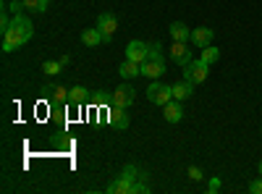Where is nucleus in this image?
<instances>
[{
    "label": "nucleus",
    "instance_id": "1",
    "mask_svg": "<svg viewBox=\"0 0 262 194\" xmlns=\"http://www.w3.org/2000/svg\"><path fill=\"white\" fill-rule=\"evenodd\" d=\"M147 100L149 102H155V105H165V102H170L173 100V87H168V84H163L160 79H155L147 87Z\"/></svg>",
    "mask_w": 262,
    "mask_h": 194
},
{
    "label": "nucleus",
    "instance_id": "2",
    "mask_svg": "<svg viewBox=\"0 0 262 194\" xmlns=\"http://www.w3.org/2000/svg\"><path fill=\"white\" fill-rule=\"evenodd\" d=\"M207 69H210V63H205L202 58L200 60H191L189 66H184V79L189 84H202L207 79V74H210Z\"/></svg>",
    "mask_w": 262,
    "mask_h": 194
},
{
    "label": "nucleus",
    "instance_id": "3",
    "mask_svg": "<svg viewBox=\"0 0 262 194\" xmlns=\"http://www.w3.org/2000/svg\"><path fill=\"white\" fill-rule=\"evenodd\" d=\"M165 74V60H163V55H149L144 63H142V76H147V79H160Z\"/></svg>",
    "mask_w": 262,
    "mask_h": 194
},
{
    "label": "nucleus",
    "instance_id": "4",
    "mask_svg": "<svg viewBox=\"0 0 262 194\" xmlns=\"http://www.w3.org/2000/svg\"><path fill=\"white\" fill-rule=\"evenodd\" d=\"M134 100H137V90L131 87V84H121V87L113 92V97H111V102L118 105V107H131Z\"/></svg>",
    "mask_w": 262,
    "mask_h": 194
},
{
    "label": "nucleus",
    "instance_id": "5",
    "mask_svg": "<svg viewBox=\"0 0 262 194\" xmlns=\"http://www.w3.org/2000/svg\"><path fill=\"white\" fill-rule=\"evenodd\" d=\"M97 29L102 32L105 42H111L113 34H116V29H118V18H116V13H100V16H97Z\"/></svg>",
    "mask_w": 262,
    "mask_h": 194
},
{
    "label": "nucleus",
    "instance_id": "6",
    "mask_svg": "<svg viewBox=\"0 0 262 194\" xmlns=\"http://www.w3.org/2000/svg\"><path fill=\"white\" fill-rule=\"evenodd\" d=\"M42 97H48L53 105H63V102H69V90L60 87V84H45L42 87Z\"/></svg>",
    "mask_w": 262,
    "mask_h": 194
},
{
    "label": "nucleus",
    "instance_id": "7",
    "mask_svg": "<svg viewBox=\"0 0 262 194\" xmlns=\"http://www.w3.org/2000/svg\"><path fill=\"white\" fill-rule=\"evenodd\" d=\"M147 55H149V45H147V42L134 39V42H128V45H126V58H128V60H134V63H144V60H147Z\"/></svg>",
    "mask_w": 262,
    "mask_h": 194
},
{
    "label": "nucleus",
    "instance_id": "8",
    "mask_svg": "<svg viewBox=\"0 0 262 194\" xmlns=\"http://www.w3.org/2000/svg\"><path fill=\"white\" fill-rule=\"evenodd\" d=\"M170 60L173 63H179V66H189L191 63V50L186 48V42H173V48H170Z\"/></svg>",
    "mask_w": 262,
    "mask_h": 194
},
{
    "label": "nucleus",
    "instance_id": "9",
    "mask_svg": "<svg viewBox=\"0 0 262 194\" xmlns=\"http://www.w3.org/2000/svg\"><path fill=\"white\" fill-rule=\"evenodd\" d=\"M163 118H165L168 123H179V121L184 118V105H181L179 100L165 102V105H163Z\"/></svg>",
    "mask_w": 262,
    "mask_h": 194
},
{
    "label": "nucleus",
    "instance_id": "10",
    "mask_svg": "<svg viewBox=\"0 0 262 194\" xmlns=\"http://www.w3.org/2000/svg\"><path fill=\"white\" fill-rule=\"evenodd\" d=\"M107 123L116 126V128H128V113H126V107L113 105L111 111H107Z\"/></svg>",
    "mask_w": 262,
    "mask_h": 194
},
{
    "label": "nucleus",
    "instance_id": "11",
    "mask_svg": "<svg viewBox=\"0 0 262 194\" xmlns=\"http://www.w3.org/2000/svg\"><path fill=\"white\" fill-rule=\"evenodd\" d=\"M212 37H215V32L210 29V27H200V29H191V42L196 48H207V45H212Z\"/></svg>",
    "mask_w": 262,
    "mask_h": 194
},
{
    "label": "nucleus",
    "instance_id": "12",
    "mask_svg": "<svg viewBox=\"0 0 262 194\" xmlns=\"http://www.w3.org/2000/svg\"><path fill=\"white\" fill-rule=\"evenodd\" d=\"M168 34L173 37V42H189L191 39V29L184 24V21H173L168 27Z\"/></svg>",
    "mask_w": 262,
    "mask_h": 194
},
{
    "label": "nucleus",
    "instance_id": "13",
    "mask_svg": "<svg viewBox=\"0 0 262 194\" xmlns=\"http://www.w3.org/2000/svg\"><path fill=\"white\" fill-rule=\"evenodd\" d=\"M81 42H84L86 48H97L100 42H105V37H102V32L95 27V29H84V32H81Z\"/></svg>",
    "mask_w": 262,
    "mask_h": 194
},
{
    "label": "nucleus",
    "instance_id": "14",
    "mask_svg": "<svg viewBox=\"0 0 262 194\" xmlns=\"http://www.w3.org/2000/svg\"><path fill=\"white\" fill-rule=\"evenodd\" d=\"M107 191L111 194H134V184H131L128 179H123V176H118L111 186H107Z\"/></svg>",
    "mask_w": 262,
    "mask_h": 194
},
{
    "label": "nucleus",
    "instance_id": "15",
    "mask_svg": "<svg viewBox=\"0 0 262 194\" xmlns=\"http://www.w3.org/2000/svg\"><path fill=\"white\" fill-rule=\"evenodd\" d=\"M118 74L123 76V79H134V76H139L142 74V63H134V60H123L121 63V69H118Z\"/></svg>",
    "mask_w": 262,
    "mask_h": 194
},
{
    "label": "nucleus",
    "instance_id": "16",
    "mask_svg": "<svg viewBox=\"0 0 262 194\" xmlns=\"http://www.w3.org/2000/svg\"><path fill=\"white\" fill-rule=\"evenodd\" d=\"M191 92H194V84H189L186 79L179 81V84H173V100H179V102H184L186 97H191Z\"/></svg>",
    "mask_w": 262,
    "mask_h": 194
},
{
    "label": "nucleus",
    "instance_id": "17",
    "mask_svg": "<svg viewBox=\"0 0 262 194\" xmlns=\"http://www.w3.org/2000/svg\"><path fill=\"white\" fill-rule=\"evenodd\" d=\"M86 95H90V92H86V87H79V84H76V87L69 90V102L76 105V107H81L86 102Z\"/></svg>",
    "mask_w": 262,
    "mask_h": 194
},
{
    "label": "nucleus",
    "instance_id": "18",
    "mask_svg": "<svg viewBox=\"0 0 262 194\" xmlns=\"http://www.w3.org/2000/svg\"><path fill=\"white\" fill-rule=\"evenodd\" d=\"M50 6V0H24V8L32 13H45Z\"/></svg>",
    "mask_w": 262,
    "mask_h": 194
},
{
    "label": "nucleus",
    "instance_id": "19",
    "mask_svg": "<svg viewBox=\"0 0 262 194\" xmlns=\"http://www.w3.org/2000/svg\"><path fill=\"white\" fill-rule=\"evenodd\" d=\"M205 63H215L217 58H221V50H217L215 45H207V48H202V55H200Z\"/></svg>",
    "mask_w": 262,
    "mask_h": 194
},
{
    "label": "nucleus",
    "instance_id": "20",
    "mask_svg": "<svg viewBox=\"0 0 262 194\" xmlns=\"http://www.w3.org/2000/svg\"><path fill=\"white\" fill-rule=\"evenodd\" d=\"M42 71H45L48 76H55V74L63 71V63L60 60H45V63H42Z\"/></svg>",
    "mask_w": 262,
    "mask_h": 194
},
{
    "label": "nucleus",
    "instance_id": "21",
    "mask_svg": "<svg viewBox=\"0 0 262 194\" xmlns=\"http://www.w3.org/2000/svg\"><path fill=\"white\" fill-rule=\"evenodd\" d=\"M121 176H123V179H128L131 184H137V179H139L142 174H139V168H137V165H131V163H128V165L121 170Z\"/></svg>",
    "mask_w": 262,
    "mask_h": 194
},
{
    "label": "nucleus",
    "instance_id": "22",
    "mask_svg": "<svg viewBox=\"0 0 262 194\" xmlns=\"http://www.w3.org/2000/svg\"><path fill=\"white\" fill-rule=\"evenodd\" d=\"M8 11H11V13H24V11H27V8H24V0H11Z\"/></svg>",
    "mask_w": 262,
    "mask_h": 194
},
{
    "label": "nucleus",
    "instance_id": "23",
    "mask_svg": "<svg viewBox=\"0 0 262 194\" xmlns=\"http://www.w3.org/2000/svg\"><path fill=\"white\" fill-rule=\"evenodd\" d=\"M189 179H191V181H202L205 176H202V170L196 168V165H189Z\"/></svg>",
    "mask_w": 262,
    "mask_h": 194
},
{
    "label": "nucleus",
    "instance_id": "24",
    "mask_svg": "<svg viewBox=\"0 0 262 194\" xmlns=\"http://www.w3.org/2000/svg\"><path fill=\"white\" fill-rule=\"evenodd\" d=\"M249 191H252V194H262V179H254V181L249 184Z\"/></svg>",
    "mask_w": 262,
    "mask_h": 194
},
{
    "label": "nucleus",
    "instance_id": "25",
    "mask_svg": "<svg viewBox=\"0 0 262 194\" xmlns=\"http://www.w3.org/2000/svg\"><path fill=\"white\" fill-rule=\"evenodd\" d=\"M207 191H210V194L221 191V179H212V181H210V186H207Z\"/></svg>",
    "mask_w": 262,
    "mask_h": 194
},
{
    "label": "nucleus",
    "instance_id": "26",
    "mask_svg": "<svg viewBox=\"0 0 262 194\" xmlns=\"http://www.w3.org/2000/svg\"><path fill=\"white\" fill-rule=\"evenodd\" d=\"M259 176H262V163H259Z\"/></svg>",
    "mask_w": 262,
    "mask_h": 194
},
{
    "label": "nucleus",
    "instance_id": "27",
    "mask_svg": "<svg viewBox=\"0 0 262 194\" xmlns=\"http://www.w3.org/2000/svg\"><path fill=\"white\" fill-rule=\"evenodd\" d=\"M8 3H11V0H8Z\"/></svg>",
    "mask_w": 262,
    "mask_h": 194
}]
</instances>
